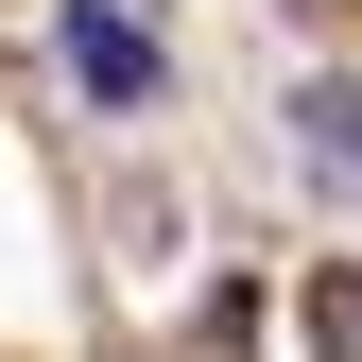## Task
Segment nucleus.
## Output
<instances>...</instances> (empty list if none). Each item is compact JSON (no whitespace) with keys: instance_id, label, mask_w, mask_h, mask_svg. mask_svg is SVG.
<instances>
[{"instance_id":"f03ea898","label":"nucleus","mask_w":362,"mask_h":362,"mask_svg":"<svg viewBox=\"0 0 362 362\" xmlns=\"http://www.w3.org/2000/svg\"><path fill=\"white\" fill-rule=\"evenodd\" d=\"M293 173L362 224V69H310V86H293Z\"/></svg>"},{"instance_id":"7ed1b4c3","label":"nucleus","mask_w":362,"mask_h":362,"mask_svg":"<svg viewBox=\"0 0 362 362\" xmlns=\"http://www.w3.org/2000/svg\"><path fill=\"white\" fill-rule=\"evenodd\" d=\"M310 345H328V362H362V276H328V293H310Z\"/></svg>"},{"instance_id":"f257e3e1","label":"nucleus","mask_w":362,"mask_h":362,"mask_svg":"<svg viewBox=\"0 0 362 362\" xmlns=\"http://www.w3.org/2000/svg\"><path fill=\"white\" fill-rule=\"evenodd\" d=\"M52 52H69L86 104H156V35L121 18V0H52Z\"/></svg>"}]
</instances>
